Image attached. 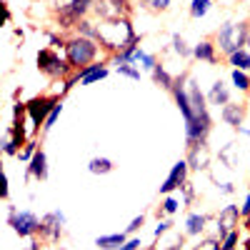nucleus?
<instances>
[{
    "label": "nucleus",
    "mask_w": 250,
    "mask_h": 250,
    "mask_svg": "<svg viewBox=\"0 0 250 250\" xmlns=\"http://www.w3.org/2000/svg\"><path fill=\"white\" fill-rule=\"evenodd\" d=\"M205 95H208V103H210V105H218V108H225L228 103H233V100H230V88L225 85L223 78H218Z\"/></svg>",
    "instance_id": "a211bd4d"
},
{
    "label": "nucleus",
    "mask_w": 250,
    "mask_h": 250,
    "mask_svg": "<svg viewBox=\"0 0 250 250\" xmlns=\"http://www.w3.org/2000/svg\"><path fill=\"white\" fill-rule=\"evenodd\" d=\"M173 5V0H143L140 8H145L148 13H165Z\"/></svg>",
    "instance_id": "473e14b6"
},
{
    "label": "nucleus",
    "mask_w": 250,
    "mask_h": 250,
    "mask_svg": "<svg viewBox=\"0 0 250 250\" xmlns=\"http://www.w3.org/2000/svg\"><path fill=\"white\" fill-rule=\"evenodd\" d=\"M53 18H55V28H58V30H73V33H75L78 23L83 20V15H80L70 3L53 8Z\"/></svg>",
    "instance_id": "f8f14e48"
},
{
    "label": "nucleus",
    "mask_w": 250,
    "mask_h": 250,
    "mask_svg": "<svg viewBox=\"0 0 250 250\" xmlns=\"http://www.w3.org/2000/svg\"><path fill=\"white\" fill-rule=\"evenodd\" d=\"M5 205H8V225L13 228L15 235L35 238L40 233V223H43V218H38L33 210H18L13 203H5Z\"/></svg>",
    "instance_id": "423d86ee"
},
{
    "label": "nucleus",
    "mask_w": 250,
    "mask_h": 250,
    "mask_svg": "<svg viewBox=\"0 0 250 250\" xmlns=\"http://www.w3.org/2000/svg\"><path fill=\"white\" fill-rule=\"evenodd\" d=\"M185 160L190 165V173H210V148H208V143L190 145L185 153Z\"/></svg>",
    "instance_id": "9b49d317"
},
{
    "label": "nucleus",
    "mask_w": 250,
    "mask_h": 250,
    "mask_svg": "<svg viewBox=\"0 0 250 250\" xmlns=\"http://www.w3.org/2000/svg\"><path fill=\"white\" fill-rule=\"evenodd\" d=\"M180 198H183V205H185V208H190V205L195 203V185H193L190 180L180 188Z\"/></svg>",
    "instance_id": "e433bc0d"
},
{
    "label": "nucleus",
    "mask_w": 250,
    "mask_h": 250,
    "mask_svg": "<svg viewBox=\"0 0 250 250\" xmlns=\"http://www.w3.org/2000/svg\"><path fill=\"white\" fill-rule=\"evenodd\" d=\"M213 220H215V215H203V213H188L183 233H185L188 238H203V233H205V225H208V223H213Z\"/></svg>",
    "instance_id": "f3484780"
},
{
    "label": "nucleus",
    "mask_w": 250,
    "mask_h": 250,
    "mask_svg": "<svg viewBox=\"0 0 250 250\" xmlns=\"http://www.w3.org/2000/svg\"><path fill=\"white\" fill-rule=\"evenodd\" d=\"M218 190H220L223 195H233V193H235V185H233V183H218Z\"/></svg>",
    "instance_id": "c03bdc74"
},
{
    "label": "nucleus",
    "mask_w": 250,
    "mask_h": 250,
    "mask_svg": "<svg viewBox=\"0 0 250 250\" xmlns=\"http://www.w3.org/2000/svg\"><path fill=\"white\" fill-rule=\"evenodd\" d=\"M215 45L220 50V55H233L235 50L248 48L250 40V20H228L220 25V30L215 33Z\"/></svg>",
    "instance_id": "f03ea898"
},
{
    "label": "nucleus",
    "mask_w": 250,
    "mask_h": 250,
    "mask_svg": "<svg viewBox=\"0 0 250 250\" xmlns=\"http://www.w3.org/2000/svg\"><path fill=\"white\" fill-rule=\"evenodd\" d=\"M133 62H138V65L143 68V70H148V73H153V68L158 65V55L155 53H145L143 48H138L135 50V55H133Z\"/></svg>",
    "instance_id": "a878e982"
},
{
    "label": "nucleus",
    "mask_w": 250,
    "mask_h": 250,
    "mask_svg": "<svg viewBox=\"0 0 250 250\" xmlns=\"http://www.w3.org/2000/svg\"><path fill=\"white\" fill-rule=\"evenodd\" d=\"M0 198L5 203H10V183H8V173L0 175Z\"/></svg>",
    "instance_id": "a19ab883"
},
{
    "label": "nucleus",
    "mask_w": 250,
    "mask_h": 250,
    "mask_svg": "<svg viewBox=\"0 0 250 250\" xmlns=\"http://www.w3.org/2000/svg\"><path fill=\"white\" fill-rule=\"evenodd\" d=\"M143 248V240H140V235H130L128 240H125L120 248H115V250H140Z\"/></svg>",
    "instance_id": "ea45409f"
},
{
    "label": "nucleus",
    "mask_w": 250,
    "mask_h": 250,
    "mask_svg": "<svg viewBox=\"0 0 250 250\" xmlns=\"http://www.w3.org/2000/svg\"><path fill=\"white\" fill-rule=\"evenodd\" d=\"M173 220H158V225H155V230H153V238L155 240H160L163 235H168V233H173Z\"/></svg>",
    "instance_id": "4c0bfd02"
},
{
    "label": "nucleus",
    "mask_w": 250,
    "mask_h": 250,
    "mask_svg": "<svg viewBox=\"0 0 250 250\" xmlns=\"http://www.w3.org/2000/svg\"><path fill=\"white\" fill-rule=\"evenodd\" d=\"M48 153L40 148L38 153H35V158L28 163V170H25V183H30V180H38V183H43V180H48Z\"/></svg>",
    "instance_id": "4468645a"
},
{
    "label": "nucleus",
    "mask_w": 250,
    "mask_h": 250,
    "mask_svg": "<svg viewBox=\"0 0 250 250\" xmlns=\"http://www.w3.org/2000/svg\"><path fill=\"white\" fill-rule=\"evenodd\" d=\"M45 38H48L50 48H55V50H65L68 35H60V33H55V30H45Z\"/></svg>",
    "instance_id": "72a5a7b5"
},
{
    "label": "nucleus",
    "mask_w": 250,
    "mask_h": 250,
    "mask_svg": "<svg viewBox=\"0 0 250 250\" xmlns=\"http://www.w3.org/2000/svg\"><path fill=\"white\" fill-rule=\"evenodd\" d=\"M65 223H68V218H65V213H62V210L45 213L43 215V223H40L38 238L43 240L45 245H58L60 238H62V230H65Z\"/></svg>",
    "instance_id": "0eeeda50"
},
{
    "label": "nucleus",
    "mask_w": 250,
    "mask_h": 250,
    "mask_svg": "<svg viewBox=\"0 0 250 250\" xmlns=\"http://www.w3.org/2000/svg\"><path fill=\"white\" fill-rule=\"evenodd\" d=\"M245 115H248V105L245 103H228L225 108H220V118L225 125H230L233 130H240L243 123H245Z\"/></svg>",
    "instance_id": "2eb2a0df"
},
{
    "label": "nucleus",
    "mask_w": 250,
    "mask_h": 250,
    "mask_svg": "<svg viewBox=\"0 0 250 250\" xmlns=\"http://www.w3.org/2000/svg\"><path fill=\"white\" fill-rule=\"evenodd\" d=\"M230 83H233V88H235L238 93H250V75H248L245 70L233 68V70H230Z\"/></svg>",
    "instance_id": "cd10ccee"
},
{
    "label": "nucleus",
    "mask_w": 250,
    "mask_h": 250,
    "mask_svg": "<svg viewBox=\"0 0 250 250\" xmlns=\"http://www.w3.org/2000/svg\"><path fill=\"white\" fill-rule=\"evenodd\" d=\"M213 10V0H190V18L200 20Z\"/></svg>",
    "instance_id": "c85d7f7f"
},
{
    "label": "nucleus",
    "mask_w": 250,
    "mask_h": 250,
    "mask_svg": "<svg viewBox=\"0 0 250 250\" xmlns=\"http://www.w3.org/2000/svg\"><path fill=\"white\" fill-rule=\"evenodd\" d=\"M38 150H40V145H38V140L33 138V140H28V143L23 145V148H20V153H18V160L28 165V163L35 158V153H38Z\"/></svg>",
    "instance_id": "c756f323"
},
{
    "label": "nucleus",
    "mask_w": 250,
    "mask_h": 250,
    "mask_svg": "<svg viewBox=\"0 0 250 250\" xmlns=\"http://www.w3.org/2000/svg\"><path fill=\"white\" fill-rule=\"evenodd\" d=\"M240 205H225V208H220V213L215 215V238H225L230 230H235V228L240 225Z\"/></svg>",
    "instance_id": "9d476101"
},
{
    "label": "nucleus",
    "mask_w": 250,
    "mask_h": 250,
    "mask_svg": "<svg viewBox=\"0 0 250 250\" xmlns=\"http://www.w3.org/2000/svg\"><path fill=\"white\" fill-rule=\"evenodd\" d=\"M48 250H60V248L58 245H48Z\"/></svg>",
    "instance_id": "3c124183"
},
{
    "label": "nucleus",
    "mask_w": 250,
    "mask_h": 250,
    "mask_svg": "<svg viewBox=\"0 0 250 250\" xmlns=\"http://www.w3.org/2000/svg\"><path fill=\"white\" fill-rule=\"evenodd\" d=\"M128 240V233H113V235H100L95 238V250H115Z\"/></svg>",
    "instance_id": "412c9836"
},
{
    "label": "nucleus",
    "mask_w": 250,
    "mask_h": 250,
    "mask_svg": "<svg viewBox=\"0 0 250 250\" xmlns=\"http://www.w3.org/2000/svg\"><path fill=\"white\" fill-rule=\"evenodd\" d=\"M220 163L225 165L228 170L238 168V148H235V143H228V145L220 148Z\"/></svg>",
    "instance_id": "393cba45"
},
{
    "label": "nucleus",
    "mask_w": 250,
    "mask_h": 250,
    "mask_svg": "<svg viewBox=\"0 0 250 250\" xmlns=\"http://www.w3.org/2000/svg\"><path fill=\"white\" fill-rule=\"evenodd\" d=\"M190 250H223V248H220V238L205 235V238H198V243H195Z\"/></svg>",
    "instance_id": "2f4dec72"
},
{
    "label": "nucleus",
    "mask_w": 250,
    "mask_h": 250,
    "mask_svg": "<svg viewBox=\"0 0 250 250\" xmlns=\"http://www.w3.org/2000/svg\"><path fill=\"white\" fill-rule=\"evenodd\" d=\"M10 20H13V13H10V8L5 5V23H8V25H10Z\"/></svg>",
    "instance_id": "a18cd8bd"
},
{
    "label": "nucleus",
    "mask_w": 250,
    "mask_h": 250,
    "mask_svg": "<svg viewBox=\"0 0 250 250\" xmlns=\"http://www.w3.org/2000/svg\"><path fill=\"white\" fill-rule=\"evenodd\" d=\"M238 133H243V135H248V138H250V128H245V125H243V128H240Z\"/></svg>",
    "instance_id": "de8ad7c7"
},
{
    "label": "nucleus",
    "mask_w": 250,
    "mask_h": 250,
    "mask_svg": "<svg viewBox=\"0 0 250 250\" xmlns=\"http://www.w3.org/2000/svg\"><path fill=\"white\" fill-rule=\"evenodd\" d=\"M95 3L98 0H70V5L83 15V18H88L90 13H93V8H95Z\"/></svg>",
    "instance_id": "c9c22d12"
},
{
    "label": "nucleus",
    "mask_w": 250,
    "mask_h": 250,
    "mask_svg": "<svg viewBox=\"0 0 250 250\" xmlns=\"http://www.w3.org/2000/svg\"><path fill=\"white\" fill-rule=\"evenodd\" d=\"M60 95H53V93H43V95H35L28 100V120H30V138H38L40 130H43V125L48 120V115L53 113V108L58 105Z\"/></svg>",
    "instance_id": "39448f33"
},
{
    "label": "nucleus",
    "mask_w": 250,
    "mask_h": 250,
    "mask_svg": "<svg viewBox=\"0 0 250 250\" xmlns=\"http://www.w3.org/2000/svg\"><path fill=\"white\" fill-rule=\"evenodd\" d=\"M140 250H158V245H148V248H140Z\"/></svg>",
    "instance_id": "8fccbe9b"
},
{
    "label": "nucleus",
    "mask_w": 250,
    "mask_h": 250,
    "mask_svg": "<svg viewBox=\"0 0 250 250\" xmlns=\"http://www.w3.org/2000/svg\"><path fill=\"white\" fill-rule=\"evenodd\" d=\"M248 188H250V185H248Z\"/></svg>",
    "instance_id": "864d4df0"
},
{
    "label": "nucleus",
    "mask_w": 250,
    "mask_h": 250,
    "mask_svg": "<svg viewBox=\"0 0 250 250\" xmlns=\"http://www.w3.org/2000/svg\"><path fill=\"white\" fill-rule=\"evenodd\" d=\"M75 35L90 38V40H100V28H98L95 20H90V18H83L80 23H78V28H75Z\"/></svg>",
    "instance_id": "b1692460"
},
{
    "label": "nucleus",
    "mask_w": 250,
    "mask_h": 250,
    "mask_svg": "<svg viewBox=\"0 0 250 250\" xmlns=\"http://www.w3.org/2000/svg\"><path fill=\"white\" fill-rule=\"evenodd\" d=\"M98 20H120L133 15V3L130 0H98L93 8Z\"/></svg>",
    "instance_id": "6e6552de"
},
{
    "label": "nucleus",
    "mask_w": 250,
    "mask_h": 250,
    "mask_svg": "<svg viewBox=\"0 0 250 250\" xmlns=\"http://www.w3.org/2000/svg\"><path fill=\"white\" fill-rule=\"evenodd\" d=\"M180 208H185L180 195H175V193L163 195V203H160V208H158V220H160V215H175Z\"/></svg>",
    "instance_id": "aec40b11"
},
{
    "label": "nucleus",
    "mask_w": 250,
    "mask_h": 250,
    "mask_svg": "<svg viewBox=\"0 0 250 250\" xmlns=\"http://www.w3.org/2000/svg\"><path fill=\"white\" fill-rule=\"evenodd\" d=\"M115 73L123 75V78H130V80H140L143 68L138 65V62H125V65H118V68H115Z\"/></svg>",
    "instance_id": "7c9ffc66"
},
{
    "label": "nucleus",
    "mask_w": 250,
    "mask_h": 250,
    "mask_svg": "<svg viewBox=\"0 0 250 250\" xmlns=\"http://www.w3.org/2000/svg\"><path fill=\"white\" fill-rule=\"evenodd\" d=\"M240 215H243V218H248V215H250V188H248V193H245V198H243V205H240Z\"/></svg>",
    "instance_id": "37998d69"
},
{
    "label": "nucleus",
    "mask_w": 250,
    "mask_h": 250,
    "mask_svg": "<svg viewBox=\"0 0 250 250\" xmlns=\"http://www.w3.org/2000/svg\"><path fill=\"white\" fill-rule=\"evenodd\" d=\"M100 50L103 45L98 43V40H90V38H83V35H68V43H65V58L68 62L73 65V70H83L93 65V62H98L100 58Z\"/></svg>",
    "instance_id": "7ed1b4c3"
},
{
    "label": "nucleus",
    "mask_w": 250,
    "mask_h": 250,
    "mask_svg": "<svg viewBox=\"0 0 250 250\" xmlns=\"http://www.w3.org/2000/svg\"><path fill=\"white\" fill-rule=\"evenodd\" d=\"M143 225H145V215H138V218L130 220V225H128V230H125V233H128V235H135V233L143 230Z\"/></svg>",
    "instance_id": "79ce46f5"
},
{
    "label": "nucleus",
    "mask_w": 250,
    "mask_h": 250,
    "mask_svg": "<svg viewBox=\"0 0 250 250\" xmlns=\"http://www.w3.org/2000/svg\"><path fill=\"white\" fill-rule=\"evenodd\" d=\"M170 50H173L180 60L193 58V45H188V40H185L180 33H173V35H170Z\"/></svg>",
    "instance_id": "4be33fe9"
},
{
    "label": "nucleus",
    "mask_w": 250,
    "mask_h": 250,
    "mask_svg": "<svg viewBox=\"0 0 250 250\" xmlns=\"http://www.w3.org/2000/svg\"><path fill=\"white\" fill-rule=\"evenodd\" d=\"M238 245H240V230H238V228H235V230H230L220 240V248L223 250H238Z\"/></svg>",
    "instance_id": "f704fd0d"
},
{
    "label": "nucleus",
    "mask_w": 250,
    "mask_h": 250,
    "mask_svg": "<svg viewBox=\"0 0 250 250\" xmlns=\"http://www.w3.org/2000/svg\"><path fill=\"white\" fill-rule=\"evenodd\" d=\"M80 75V85H95V83L100 80H105L110 75V68H108V62H93V65L88 68H83V70H75Z\"/></svg>",
    "instance_id": "dca6fc26"
},
{
    "label": "nucleus",
    "mask_w": 250,
    "mask_h": 250,
    "mask_svg": "<svg viewBox=\"0 0 250 250\" xmlns=\"http://www.w3.org/2000/svg\"><path fill=\"white\" fill-rule=\"evenodd\" d=\"M193 58L200 62H208V65H218L220 62V50L215 45L213 38H203L200 43L193 45Z\"/></svg>",
    "instance_id": "ddd939ff"
},
{
    "label": "nucleus",
    "mask_w": 250,
    "mask_h": 250,
    "mask_svg": "<svg viewBox=\"0 0 250 250\" xmlns=\"http://www.w3.org/2000/svg\"><path fill=\"white\" fill-rule=\"evenodd\" d=\"M35 62H38V70L43 73L48 80H53V83L55 80H68L75 73L73 65L68 62V58H65V53L55 50V48H40Z\"/></svg>",
    "instance_id": "20e7f679"
},
{
    "label": "nucleus",
    "mask_w": 250,
    "mask_h": 250,
    "mask_svg": "<svg viewBox=\"0 0 250 250\" xmlns=\"http://www.w3.org/2000/svg\"><path fill=\"white\" fill-rule=\"evenodd\" d=\"M243 250H250V238H245V240H243Z\"/></svg>",
    "instance_id": "09e8293b"
},
{
    "label": "nucleus",
    "mask_w": 250,
    "mask_h": 250,
    "mask_svg": "<svg viewBox=\"0 0 250 250\" xmlns=\"http://www.w3.org/2000/svg\"><path fill=\"white\" fill-rule=\"evenodd\" d=\"M243 228H245V230L250 233V215H248V218H243Z\"/></svg>",
    "instance_id": "49530a36"
},
{
    "label": "nucleus",
    "mask_w": 250,
    "mask_h": 250,
    "mask_svg": "<svg viewBox=\"0 0 250 250\" xmlns=\"http://www.w3.org/2000/svg\"><path fill=\"white\" fill-rule=\"evenodd\" d=\"M98 28H100V40L98 43L103 45L108 55L123 53L128 50L130 45H140L143 35L135 33L130 18H120V20H98Z\"/></svg>",
    "instance_id": "f257e3e1"
},
{
    "label": "nucleus",
    "mask_w": 250,
    "mask_h": 250,
    "mask_svg": "<svg viewBox=\"0 0 250 250\" xmlns=\"http://www.w3.org/2000/svg\"><path fill=\"white\" fill-rule=\"evenodd\" d=\"M153 83H155V85H160L163 90H168L170 93V88H173V83H175V75H170L168 70H165V65H163V62H158V65L153 68Z\"/></svg>",
    "instance_id": "5701e85b"
},
{
    "label": "nucleus",
    "mask_w": 250,
    "mask_h": 250,
    "mask_svg": "<svg viewBox=\"0 0 250 250\" xmlns=\"http://www.w3.org/2000/svg\"><path fill=\"white\" fill-rule=\"evenodd\" d=\"M88 170L93 175H110L115 170V163L110 158H105V155H95V158L88 160Z\"/></svg>",
    "instance_id": "6ab92c4d"
},
{
    "label": "nucleus",
    "mask_w": 250,
    "mask_h": 250,
    "mask_svg": "<svg viewBox=\"0 0 250 250\" xmlns=\"http://www.w3.org/2000/svg\"><path fill=\"white\" fill-rule=\"evenodd\" d=\"M138 3H143V0H138Z\"/></svg>",
    "instance_id": "603ef678"
},
{
    "label": "nucleus",
    "mask_w": 250,
    "mask_h": 250,
    "mask_svg": "<svg viewBox=\"0 0 250 250\" xmlns=\"http://www.w3.org/2000/svg\"><path fill=\"white\" fill-rule=\"evenodd\" d=\"M228 60V65H233V68H238V70H250V50L248 48H243V50H235L233 55H228L225 58Z\"/></svg>",
    "instance_id": "bb28decb"
},
{
    "label": "nucleus",
    "mask_w": 250,
    "mask_h": 250,
    "mask_svg": "<svg viewBox=\"0 0 250 250\" xmlns=\"http://www.w3.org/2000/svg\"><path fill=\"white\" fill-rule=\"evenodd\" d=\"M60 113H62V100H60V103H58V105H55V108H53V113H50V115H48V120H45V125H43V135H45V133H50V130H53V125H55V123H58V118H60Z\"/></svg>",
    "instance_id": "58836bf2"
},
{
    "label": "nucleus",
    "mask_w": 250,
    "mask_h": 250,
    "mask_svg": "<svg viewBox=\"0 0 250 250\" xmlns=\"http://www.w3.org/2000/svg\"><path fill=\"white\" fill-rule=\"evenodd\" d=\"M190 175V165H188V160L185 158H180L173 168H170V173H168V178L163 180V185H160V195H170V193H178L180 188L190 180L188 178Z\"/></svg>",
    "instance_id": "1a4fd4ad"
}]
</instances>
